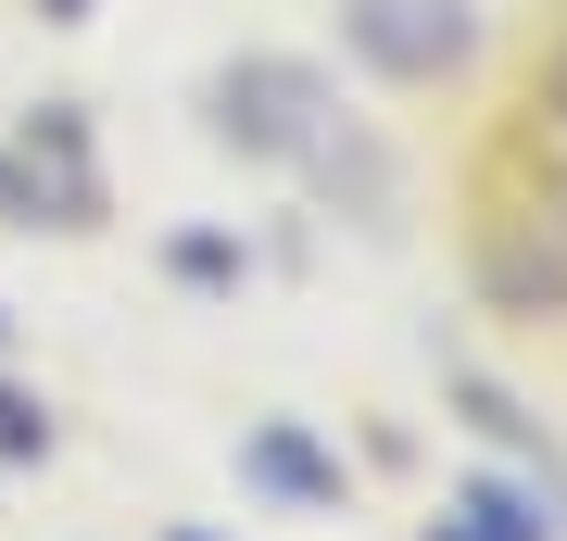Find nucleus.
<instances>
[{"instance_id":"nucleus-3","label":"nucleus","mask_w":567,"mask_h":541,"mask_svg":"<svg viewBox=\"0 0 567 541\" xmlns=\"http://www.w3.org/2000/svg\"><path fill=\"white\" fill-rule=\"evenodd\" d=\"M252 466H265V479H278V491H316V503L341 491V479H328V466H316L303 441H290V428H265V441H252Z\"/></svg>"},{"instance_id":"nucleus-5","label":"nucleus","mask_w":567,"mask_h":541,"mask_svg":"<svg viewBox=\"0 0 567 541\" xmlns=\"http://www.w3.org/2000/svg\"><path fill=\"white\" fill-rule=\"evenodd\" d=\"M543 126H567V51L543 63Z\"/></svg>"},{"instance_id":"nucleus-4","label":"nucleus","mask_w":567,"mask_h":541,"mask_svg":"<svg viewBox=\"0 0 567 541\" xmlns=\"http://www.w3.org/2000/svg\"><path fill=\"white\" fill-rule=\"evenodd\" d=\"M0 454H39V416H25L13 391H0Z\"/></svg>"},{"instance_id":"nucleus-1","label":"nucleus","mask_w":567,"mask_h":541,"mask_svg":"<svg viewBox=\"0 0 567 541\" xmlns=\"http://www.w3.org/2000/svg\"><path fill=\"white\" fill-rule=\"evenodd\" d=\"M480 290H492V315H529V327L567 315V215H555V189L480 215Z\"/></svg>"},{"instance_id":"nucleus-2","label":"nucleus","mask_w":567,"mask_h":541,"mask_svg":"<svg viewBox=\"0 0 567 541\" xmlns=\"http://www.w3.org/2000/svg\"><path fill=\"white\" fill-rule=\"evenodd\" d=\"M353 39L379 51V63H404V76H429V63H454V51H466V13H454V0H365Z\"/></svg>"}]
</instances>
